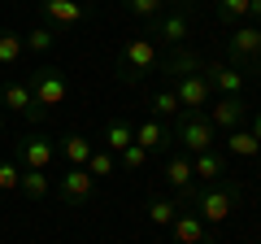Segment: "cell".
<instances>
[{
    "label": "cell",
    "instance_id": "obj_9",
    "mask_svg": "<svg viewBox=\"0 0 261 244\" xmlns=\"http://www.w3.org/2000/svg\"><path fill=\"white\" fill-rule=\"evenodd\" d=\"M200 75L214 87V96H244V87H248V75L235 70L231 61H209V66H200Z\"/></svg>",
    "mask_w": 261,
    "mask_h": 244
},
{
    "label": "cell",
    "instance_id": "obj_26",
    "mask_svg": "<svg viewBox=\"0 0 261 244\" xmlns=\"http://www.w3.org/2000/svg\"><path fill=\"white\" fill-rule=\"evenodd\" d=\"M148 109H152V118H178V101H174V92H170V87H161V92H152V101H148Z\"/></svg>",
    "mask_w": 261,
    "mask_h": 244
},
{
    "label": "cell",
    "instance_id": "obj_25",
    "mask_svg": "<svg viewBox=\"0 0 261 244\" xmlns=\"http://www.w3.org/2000/svg\"><path fill=\"white\" fill-rule=\"evenodd\" d=\"M226 149H231L235 157H257V149H261V144L252 140V131H248V127H235V131H226Z\"/></svg>",
    "mask_w": 261,
    "mask_h": 244
},
{
    "label": "cell",
    "instance_id": "obj_17",
    "mask_svg": "<svg viewBox=\"0 0 261 244\" xmlns=\"http://www.w3.org/2000/svg\"><path fill=\"white\" fill-rule=\"evenodd\" d=\"M192 175L200 179V183H222V179H226V157L218 149L196 153V157H192Z\"/></svg>",
    "mask_w": 261,
    "mask_h": 244
},
{
    "label": "cell",
    "instance_id": "obj_27",
    "mask_svg": "<svg viewBox=\"0 0 261 244\" xmlns=\"http://www.w3.org/2000/svg\"><path fill=\"white\" fill-rule=\"evenodd\" d=\"M218 22H226V27L248 22V0H218Z\"/></svg>",
    "mask_w": 261,
    "mask_h": 244
},
{
    "label": "cell",
    "instance_id": "obj_14",
    "mask_svg": "<svg viewBox=\"0 0 261 244\" xmlns=\"http://www.w3.org/2000/svg\"><path fill=\"white\" fill-rule=\"evenodd\" d=\"M166 183H170V192H178V197H187V192L196 188V175H192V157L187 153H174V157L166 161Z\"/></svg>",
    "mask_w": 261,
    "mask_h": 244
},
{
    "label": "cell",
    "instance_id": "obj_20",
    "mask_svg": "<svg viewBox=\"0 0 261 244\" xmlns=\"http://www.w3.org/2000/svg\"><path fill=\"white\" fill-rule=\"evenodd\" d=\"M22 57H27V44H22V35L18 31H9V27H0V66H18Z\"/></svg>",
    "mask_w": 261,
    "mask_h": 244
},
{
    "label": "cell",
    "instance_id": "obj_32",
    "mask_svg": "<svg viewBox=\"0 0 261 244\" xmlns=\"http://www.w3.org/2000/svg\"><path fill=\"white\" fill-rule=\"evenodd\" d=\"M248 118H252V127H248V131H252V140L261 144V105H257V109H248Z\"/></svg>",
    "mask_w": 261,
    "mask_h": 244
},
{
    "label": "cell",
    "instance_id": "obj_11",
    "mask_svg": "<svg viewBox=\"0 0 261 244\" xmlns=\"http://www.w3.org/2000/svg\"><path fill=\"white\" fill-rule=\"evenodd\" d=\"M18 166L22 170H48L53 166V157H57V149H53V140L48 135H39V131H31V135H22L18 140Z\"/></svg>",
    "mask_w": 261,
    "mask_h": 244
},
{
    "label": "cell",
    "instance_id": "obj_29",
    "mask_svg": "<svg viewBox=\"0 0 261 244\" xmlns=\"http://www.w3.org/2000/svg\"><path fill=\"white\" fill-rule=\"evenodd\" d=\"M122 5H126L130 18H144V22H152V18L166 13V0H122Z\"/></svg>",
    "mask_w": 261,
    "mask_h": 244
},
{
    "label": "cell",
    "instance_id": "obj_24",
    "mask_svg": "<svg viewBox=\"0 0 261 244\" xmlns=\"http://www.w3.org/2000/svg\"><path fill=\"white\" fill-rule=\"evenodd\" d=\"M178 209H183L178 201H170V197H152V201H148V223H152V227H170Z\"/></svg>",
    "mask_w": 261,
    "mask_h": 244
},
{
    "label": "cell",
    "instance_id": "obj_15",
    "mask_svg": "<svg viewBox=\"0 0 261 244\" xmlns=\"http://www.w3.org/2000/svg\"><path fill=\"white\" fill-rule=\"evenodd\" d=\"M174 140V131H170L161 118H144L140 127H135V144H140L144 153H157V149H166V144Z\"/></svg>",
    "mask_w": 261,
    "mask_h": 244
},
{
    "label": "cell",
    "instance_id": "obj_1",
    "mask_svg": "<svg viewBox=\"0 0 261 244\" xmlns=\"http://www.w3.org/2000/svg\"><path fill=\"white\" fill-rule=\"evenodd\" d=\"M235 201H240V188L235 183H205V188H192L187 197H178V205H192V214L205 227H222L231 218Z\"/></svg>",
    "mask_w": 261,
    "mask_h": 244
},
{
    "label": "cell",
    "instance_id": "obj_18",
    "mask_svg": "<svg viewBox=\"0 0 261 244\" xmlns=\"http://www.w3.org/2000/svg\"><path fill=\"white\" fill-rule=\"evenodd\" d=\"M0 101L9 105L13 113L31 118V122H35V118H44V113L35 109V101H31V87H27V83H5V87H0Z\"/></svg>",
    "mask_w": 261,
    "mask_h": 244
},
{
    "label": "cell",
    "instance_id": "obj_6",
    "mask_svg": "<svg viewBox=\"0 0 261 244\" xmlns=\"http://www.w3.org/2000/svg\"><path fill=\"white\" fill-rule=\"evenodd\" d=\"M170 92H174V101H178V109H183V113H205L209 101H214V87L205 83V75H200V70H196V75L174 79V83H170Z\"/></svg>",
    "mask_w": 261,
    "mask_h": 244
},
{
    "label": "cell",
    "instance_id": "obj_19",
    "mask_svg": "<svg viewBox=\"0 0 261 244\" xmlns=\"http://www.w3.org/2000/svg\"><path fill=\"white\" fill-rule=\"evenodd\" d=\"M92 153H96V144L87 140V135H79V131L61 140V157L70 161V166H87V157H92Z\"/></svg>",
    "mask_w": 261,
    "mask_h": 244
},
{
    "label": "cell",
    "instance_id": "obj_10",
    "mask_svg": "<svg viewBox=\"0 0 261 244\" xmlns=\"http://www.w3.org/2000/svg\"><path fill=\"white\" fill-rule=\"evenodd\" d=\"M39 18L53 31H70L87 18V5L83 0H39Z\"/></svg>",
    "mask_w": 261,
    "mask_h": 244
},
{
    "label": "cell",
    "instance_id": "obj_31",
    "mask_svg": "<svg viewBox=\"0 0 261 244\" xmlns=\"http://www.w3.org/2000/svg\"><path fill=\"white\" fill-rule=\"evenodd\" d=\"M118 166L122 170H144V166H148V153H144L140 144H130L126 153H118Z\"/></svg>",
    "mask_w": 261,
    "mask_h": 244
},
{
    "label": "cell",
    "instance_id": "obj_22",
    "mask_svg": "<svg viewBox=\"0 0 261 244\" xmlns=\"http://www.w3.org/2000/svg\"><path fill=\"white\" fill-rule=\"evenodd\" d=\"M22 197L27 201H44L48 192H53V179H48V170H22Z\"/></svg>",
    "mask_w": 261,
    "mask_h": 244
},
{
    "label": "cell",
    "instance_id": "obj_4",
    "mask_svg": "<svg viewBox=\"0 0 261 244\" xmlns=\"http://www.w3.org/2000/svg\"><path fill=\"white\" fill-rule=\"evenodd\" d=\"M157 61H161V53H157V44H152L148 35H130L126 44H122L118 79H122V83H135V79L152 75V70H157Z\"/></svg>",
    "mask_w": 261,
    "mask_h": 244
},
{
    "label": "cell",
    "instance_id": "obj_3",
    "mask_svg": "<svg viewBox=\"0 0 261 244\" xmlns=\"http://www.w3.org/2000/svg\"><path fill=\"white\" fill-rule=\"evenodd\" d=\"M27 87H31V101H35V109H39V113H48V109H61V105L70 101V79H65L61 70H53V66H39V70H31Z\"/></svg>",
    "mask_w": 261,
    "mask_h": 244
},
{
    "label": "cell",
    "instance_id": "obj_23",
    "mask_svg": "<svg viewBox=\"0 0 261 244\" xmlns=\"http://www.w3.org/2000/svg\"><path fill=\"white\" fill-rule=\"evenodd\" d=\"M22 44H27V53L44 57V53H53V48H57V31H53V27H35V31L22 35Z\"/></svg>",
    "mask_w": 261,
    "mask_h": 244
},
{
    "label": "cell",
    "instance_id": "obj_12",
    "mask_svg": "<svg viewBox=\"0 0 261 244\" xmlns=\"http://www.w3.org/2000/svg\"><path fill=\"white\" fill-rule=\"evenodd\" d=\"M57 192H61V201H65V205H83V201L96 192V179L87 175L83 166H70L61 179H57Z\"/></svg>",
    "mask_w": 261,
    "mask_h": 244
},
{
    "label": "cell",
    "instance_id": "obj_13",
    "mask_svg": "<svg viewBox=\"0 0 261 244\" xmlns=\"http://www.w3.org/2000/svg\"><path fill=\"white\" fill-rule=\"evenodd\" d=\"M170 235H174V244H214V240H209V227L200 223L192 209H178V214H174Z\"/></svg>",
    "mask_w": 261,
    "mask_h": 244
},
{
    "label": "cell",
    "instance_id": "obj_16",
    "mask_svg": "<svg viewBox=\"0 0 261 244\" xmlns=\"http://www.w3.org/2000/svg\"><path fill=\"white\" fill-rule=\"evenodd\" d=\"M196 70H200V57L192 53V48H183V53H170V57H161L157 61V75H166L170 83H174V79H183V75H196Z\"/></svg>",
    "mask_w": 261,
    "mask_h": 244
},
{
    "label": "cell",
    "instance_id": "obj_5",
    "mask_svg": "<svg viewBox=\"0 0 261 244\" xmlns=\"http://www.w3.org/2000/svg\"><path fill=\"white\" fill-rule=\"evenodd\" d=\"M174 140L183 144V153H187V157L218 149V131L209 127V118H205V113H178V118H174Z\"/></svg>",
    "mask_w": 261,
    "mask_h": 244
},
{
    "label": "cell",
    "instance_id": "obj_8",
    "mask_svg": "<svg viewBox=\"0 0 261 244\" xmlns=\"http://www.w3.org/2000/svg\"><path fill=\"white\" fill-rule=\"evenodd\" d=\"M187 35H192V22H187V13H183V9H166L161 18H152V22H148V39H152V44L178 48Z\"/></svg>",
    "mask_w": 261,
    "mask_h": 244
},
{
    "label": "cell",
    "instance_id": "obj_30",
    "mask_svg": "<svg viewBox=\"0 0 261 244\" xmlns=\"http://www.w3.org/2000/svg\"><path fill=\"white\" fill-rule=\"evenodd\" d=\"M22 188V166L18 161H0V192H18Z\"/></svg>",
    "mask_w": 261,
    "mask_h": 244
},
{
    "label": "cell",
    "instance_id": "obj_34",
    "mask_svg": "<svg viewBox=\"0 0 261 244\" xmlns=\"http://www.w3.org/2000/svg\"><path fill=\"white\" fill-rule=\"evenodd\" d=\"M166 5H174V9H183V5H187V0H166Z\"/></svg>",
    "mask_w": 261,
    "mask_h": 244
},
{
    "label": "cell",
    "instance_id": "obj_35",
    "mask_svg": "<svg viewBox=\"0 0 261 244\" xmlns=\"http://www.w3.org/2000/svg\"><path fill=\"white\" fill-rule=\"evenodd\" d=\"M257 166H261V149H257Z\"/></svg>",
    "mask_w": 261,
    "mask_h": 244
},
{
    "label": "cell",
    "instance_id": "obj_2",
    "mask_svg": "<svg viewBox=\"0 0 261 244\" xmlns=\"http://www.w3.org/2000/svg\"><path fill=\"white\" fill-rule=\"evenodd\" d=\"M226 61L244 75H261V27L240 22L226 31Z\"/></svg>",
    "mask_w": 261,
    "mask_h": 244
},
{
    "label": "cell",
    "instance_id": "obj_21",
    "mask_svg": "<svg viewBox=\"0 0 261 244\" xmlns=\"http://www.w3.org/2000/svg\"><path fill=\"white\" fill-rule=\"evenodd\" d=\"M130 144H135V127H130V122H109V127H105V149H109L113 157L126 153Z\"/></svg>",
    "mask_w": 261,
    "mask_h": 244
},
{
    "label": "cell",
    "instance_id": "obj_33",
    "mask_svg": "<svg viewBox=\"0 0 261 244\" xmlns=\"http://www.w3.org/2000/svg\"><path fill=\"white\" fill-rule=\"evenodd\" d=\"M252 18H261V0H248V22Z\"/></svg>",
    "mask_w": 261,
    "mask_h": 244
},
{
    "label": "cell",
    "instance_id": "obj_7",
    "mask_svg": "<svg viewBox=\"0 0 261 244\" xmlns=\"http://www.w3.org/2000/svg\"><path fill=\"white\" fill-rule=\"evenodd\" d=\"M248 109H252V105L244 101V96H214L209 109H205V118H209L214 131H235V127L248 122Z\"/></svg>",
    "mask_w": 261,
    "mask_h": 244
},
{
    "label": "cell",
    "instance_id": "obj_28",
    "mask_svg": "<svg viewBox=\"0 0 261 244\" xmlns=\"http://www.w3.org/2000/svg\"><path fill=\"white\" fill-rule=\"evenodd\" d=\"M87 175H92V179H105V175H113V170H118V157H113V153L109 149H96L92 153V157H87Z\"/></svg>",
    "mask_w": 261,
    "mask_h": 244
}]
</instances>
